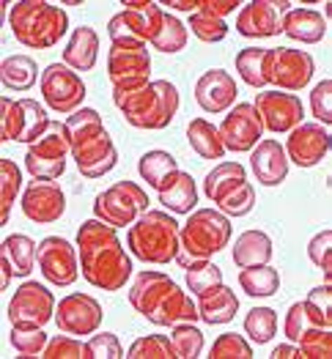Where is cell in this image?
<instances>
[{"instance_id": "obj_1", "label": "cell", "mask_w": 332, "mask_h": 359, "mask_svg": "<svg viewBox=\"0 0 332 359\" xmlns=\"http://www.w3.org/2000/svg\"><path fill=\"white\" fill-rule=\"evenodd\" d=\"M119 228L86 219L77 228V247H80V274L99 291H121L132 277V258L124 252Z\"/></svg>"}, {"instance_id": "obj_2", "label": "cell", "mask_w": 332, "mask_h": 359, "mask_svg": "<svg viewBox=\"0 0 332 359\" xmlns=\"http://www.w3.org/2000/svg\"><path fill=\"white\" fill-rule=\"evenodd\" d=\"M8 28L28 50H53L69 30V17L47 0H20L8 11Z\"/></svg>"}, {"instance_id": "obj_3", "label": "cell", "mask_w": 332, "mask_h": 359, "mask_svg": "<svg viewBox=\"0 0 332 359\" xmlns=\"http://www.w3.org/2000/svg\"><path fill=\"white\" fill-rule=\"evenodd\" d=\"M181 225L176 222L173 214L159 209H149L146 214H140L129 233H126V247L135 258H140L143 264H171L176 261L181 250L179 241Z\"/></svg>"}, {"instance_id": "obj_4", "label": "cell", "mask_w": 332, "mask_h": 359, "mask_svg": "<svg viewBox=\"0 0 332 359\" xmlns=\"http://www.w3.org/2000/svg\"><path fill=\"white\" fill-rule=\"evenodd\" d=\"M181 250L190 258H211L214 252L225 250L231 241V219L223 211L198 209L179 231Z\"/></svg>"}, {"instance_id": "obj_5", "label": "cell", "mask_w": 332, "mask_h": 359, "mask_svg": "<svg viewBox=\"0 0 332 359\" xmlns=\"http://www.w3.org/2000/svg\"><path fill=\"white\" fill-rule=\"evenodd\" d=\"M72 154V135L66 129V123L50 121L47 132L28 146L25 154V170L33 179L41 181H58L66 170V156Z\"/></svg>"}, {"instance_id": "obj_6", "label": "cell", "mask_w": 332, "mask_h": 359, "mask_svg": "<svg viewBox=\"0 0 332 359\" xmlns=\"http://www.w3.org/2000/svg\"><path fill=\"white\" fill-rule=\"evenodd\" d=\"M107 77L113 93L151 83V53L143 41H113L107 50Z\"/></svg>"}, {"instance_id": "obj_7", "label": "cell", "mask_w": 332, "mask_h": 359, "mask_svg": "<svg viewBox=\"0 0 332 359\" xmlns=\"http://www.w3.org/2000/svg\"><path fill=\"white\" fill-rule=\"evenodd\" d=\"M149 195L140 184L135 181H116L110 189L99 192L93 201V217L113 225V228H124L132 225L140 214L149 211Z\"/></svg>"}, {"instance_id": "obj_8", "label": "cell", "mask_w": 332, "mask_h": 359, "mask_svg": "<svg viewBox=\"0 0 332 359\" xmlns=\"http://www.w3.org/2000/svg\"><path fill=\"white\" fill-rule=\"evenodd\" d=\"M121 6H124V11L110 17V22H107L110 44L113 41H143V44H151L154 36L162 28V17H165L159 3L124 0Z\"/></svg>"}, {"instance_id": "obj_9", "label": "cell", "mask_w": 332, "mask_h": 359, "mask_svg": "<svg viewBox=\"0 0 332 359\" xmlns=\"http://www.w3.org/2000/svg\"><path fill=\"white\" fill-rule=\"evenodd\" d=\"M50 126L47 110L36 99H0V140L33 146Z\"/></svg>"}, {"instance_id": "obj_10", "label": "cell", "mask_w": 332, "mask_h": 359, "mask_svg": "<svg viewBox=\"0 0 332 359\" xmlns=\"http://www.w3.org/2000/svg\"><path fill=\"white\" fill-rule=\"evenodd\" d=\"M39 86H41V96H44L47 107L58 116H72L86 102V83L66 63H50L41 72Z\"/></svg>"}, {"instance_id": "obj_11", "label": "cell", "mask_w": 332, "mask_h": 359, "mask_svg": "<svg viewBox=\"0 0 332 359\" xmlns=\"http://www.w3.org/2000/svg\"><path fill=\"white\" fill-rule=\"evenodd\" d=\"M313 72H316V63L310 58V53H305V50H291V47L267 50L264 74H267V83L277 86V90L297 93L310 83Z\"/></svg>"}, {"instance_id": "obj_12", "label": "cell", "mask_w": 332, "mask_h": 359, "mask_svg": "<svg viewBox=\"0 0 332 359\" xmlns=\"http://www.w3.org/2000/svg\"><path fill=\"white\" fill-rule=\"evenodd\" d=\"M36 264L44 274L47 283L66 288L77 280L80 274V261H77V247L63 236H47L39 241V252H36Z\"/></svg>"}, {"instance_id": "obj_13", "label": "cell", "mask_w": 332, "mask_h": 359, "mask_svg": "<svg viewBox=\"0 0 332 359\" xmlns=\"http://www.w3.org/2000/svg\"><path fill=\"white\" fill-rule=\"evenodd\" d=\"M8 321L11 324H36L44 327L55 318V297L41 283H22L8 302Z\"/></svg>"}, {"instance_id": "obj_14", "label": "cell", "mask_w": 332, "mask_h": 359, "mask_svg": "<svg viewBox=\"0 0 332 359\" xmlns=\"http://www.w3.org/2000/svg\"><path fill=\"white\" fill-rule=\"evenodd\" d=\"M253 107L258 110L264 129H270L274 135H288L305 118V107H302L300 96L297 93H286V90H261V93H255V104Z\"/></svg>"}, {"instance_id": "obj_15", "label": "cell", "mask_w": 332, "mask_h": 359, "mask_svg": "<svg viewBox=\"0 0 332 359\" xmlns=\"http://www.w3.org/2000/svg\"><path fill=\"white\" fill-rule=\"evenodd\" d=\"M286 11H291L286 0H250L237 14V33L244 39H272L283 33Z\"/></svg>"}, {"instance_id": "obj_16", "label": "cell", "mask_w": 332, "mask_h": 359, "mask_svg": "<svg viewBox=\"0 0 332 359\" xmlns=\"http://www.w3.org/2000/svg\"><path fill=\"white\" fill-rule=\"evenodd\" d=\"M220 137H223L225 151H234V154L253 151L264 137V123H261L258 110L247 102L231 107V113L220 123Z\"/></svg>"}, {"instance_id": "obj_17", "label": "cell", "mask_w": 332, "mask_h": 359, "mask_svg": "<svg viewBox=\"0 0 332 359\" xmlns=\"http://www.w3.org/2000/svg\"><path fill=\"white\" fill-rule=\"evenodd\" d=\"M102 318H105L102 304L88 294H69L55 307L58 330L66 334H93L102 327Z\"/></svg>"}, {"instance_id": "obj_18", "label": "cell", "mask_w": 332, "mask_h": 359, "mask_svg": "<svg viewBox=\"0 0 332 359\" xmlns=\"http://www.w3.org/2000/svg\"><path fill=\"white\" fill-rule=\"evenodd\" d=\"M66 211V195L58 181L33 179L22 195V214L36 225H53Z\"/></svg>"}, {"instance_id": "obj_19", "label": "cell", "mask_w": 332, "mask_h": 359, "mask_svg": "<svg viewBox=\"0 0 332 359\" xmlns=\"http://www.w3.org/2000/svg\"><path fill=\"white\" fill-rule=\"evenodd\" d=\"M332 146V135L321 126V123H300L288 132V140H286V156L300 165V168H313L319 165Z\"/></svg>"}, {"instance_id": "obj_20", "label": "cell", "mask_w": 332, "mask_h": 359, "mask_svg": "<svg viewBox=\"0 0 332 359\" xmlns=\"http://www.w3.org/2000/svg\"><path fill=\"white\" fill-rule=\"evenodd\" d=\"M237 96H239V88L225 69H211L206 74H201V80L195 83V102L201 104L204 113H211V116L231 110Z\"/></svg>"}, {"instance_id": "obj_21", "label": "cell", "mask_w": 332, "mask_h": 359, "mask_svg": "<svg viewBox=\"0 0 332 359\" xmlns=\"http://www.w3.org/2000/svg\"><path fill=\"white\" fill-rule=\"evenodd\" d=\"M72 159L77 162V170H80L86 179H102V176H107V173L116 168L119 151H116L113 137L105 132V135L93 137L88 143L72 149Z\"/></svg>"}, {"instance_id": "obj_22", "label": "cell", "mask_w": 332, "mask_h": 359, "mask_svg": "<svg viewBox=\"0 0 332 359\" xmlns=\"http://www.w3.org/2000/svg\"><path fill=\"white\" fill-rule=\"evenodd\" d=\"M173 288H176V283H173L168 274L146 269L135 277V283H132V288H129V304H132L143 318H149Z\"/></svg>"}, {"instance_id": "obj_23", "label": "cell", "mask_w": 332, "mask_h": 359, "mask_svg": "<svg viewBox=\"0 0 332 359\" xmlns=\"http://www.w3.org/2000/svg\"><path fill=\"white\" fill-rule=\"evenodd\" d=\"M250 168L255 173V181L264 187H280L288 176V156L277 140H261L250 154Z\"/></svg>"}, {"instance_id": "obj_24", "label": "cell", "mask_w": 332, "mask_h": 359, "mask_svg": "<svg viewBox=\"0 0 332 359\" xmlns=\"http://www.w3.org/2000/svg\"><path fill=\"white\" fill-rule=\"evenodd\" d=\"M179 113V90L168 80H154V102L146 110V116L135 123V129H149L159 132L165 126H171V121Z\"/></svg>"}, {"instance_id": "obj_25", "label": "cell", "mask_w": 332, "mask_h": 359, "mask_svg": "<svg viewBox=\"0 0 332 359\" xmlns=\"http://www.w3.org/2000/svg\"><path fill=\"white\" fill-rule=\"evenodd\" d=\"M176 264L181 269H187V288L198 299L209 297L223 285V269L217 264H211V258H190L187 252H179Z\"/></svg>"}, {"instance_id": "obj_26", "label": "cell", "mask_w": 332, "mask_h": 359, "mask_svg": "<svg viewBox=\"0 0 332 359\" xmlns=\"http://www.w3.org/2000/svg\"><path fill=\"white\" fill-rule=\"evenodd\" d=\"M283 33L300 44H319L327 36V20L313 8H291L283 14Z\"/></svg>"}, {"instance_id": "obj_27", "label": "cell", "mask_w": 332, "mask_h": 359, "mask_svg": "<svg viewBox=\"0 0 332 359\" xmlns=\"http://www.w3.org/2000/svg\"><path fill=\"white\" fill-rule=\"evenodd\" d=\"M159 203L173 214H190L198 203V187L187 170H176L159 189Z\"/></svg>"}, {"instance_id": "obj_28", "label": "cell", "mask_w": 332, "mask_h": 359, "mask_svg": "<svg viewBox=\"0 0 332 359\" xmlns=\"http://www.w3.org/2000/svg\"><path fill=\"white\" fill-rule=\"evenodd\" d=\"M99 58V36L93 28H74L63 50V63L74 72H91Z\"/></svg>"}, {"instance_id": "obj_29", "label": "cell", "mask_w": 332, "mask_h": 359, "mask_svg": "<svg viewBox=\"0 0 332 359\" xmlns=\"http://www.w3.org/2000/svg\"><path fill=\"white\" fill-rule=\"evenodd\" d=\"M237 310H239V297H237L234 288H228V285H220L214 294L198 299V316H201V321L209 324V327L231 324L234 316H237Z\"/></svg>"}, {"instance_id": "obj_30", "label": "cell", "mask_w": 332, "mask_h": 359, "mask_svg": "<svg viewBox=\"0 0 332 359\" xmlns=\"http://www.w3.org/2000/svg\"><path fill=\"white\" fill-rule=\"evenodd\" d=\"M272 239L264 231H244L239 239L234 241V264L239 269L247 266H264L272 261Z\"/></svg>"}, {"instance_id": "obj_31", "label": "cell", "mask_w": 332, "mask_h": 359, "mask_svg": "<svg viewBox=\"0 0 332 359\" xmlns=\"http://www.w3.org/2000/svg\"><path fill=\"white\" fill-rule=\"evenodd\" d=\"M247 181V173L239 162H220L217 168H211L204 179V192L211 203H220L223 198H228L237 187Z\"/></svg>"}, {"instance_id": "obj_32", "label": "cell", "mask_w": 332, "mask_h": 359, "mask_svg": "<svg viewBox=\"0 0 332 359\" xmlns=\"http://www.w3.org/2000/svg\"><path fill=\"white\" fill-rule=\"evenodd\" d=\"M187 140L192 151L201 156V159H223L225 146H223V137H220V129L209 123L206 118H192L187 126Z\"/></svg>"}, {"instance_id": "obj_33", "label": "cell", "mask_w": 332, "mask_h": 359, "mask_svg": "<svg viewBox=\"0 0 332 359\" xmlns=\"http://www.w3.org/2000/svg\"><path fill=\"white\" fill-rule=\"evenodd\" d=\"M176 170H179V162H176V156L168 154V151H146V154L140 156V162H138V173H140L143 181H146L149 187H154L157 192L165 187V181L171 179Z\"/></svg>"}, {"instance_id": "obj_34", "label": "cell", "mask_w": 332, "mask_h": 359, "mask_svg": "<svg viewBox=\"0 0 332 359\" xmlns=\"http://www.w3.org/2000/svg\"><path fill=\"white\" fill-rule=\"evenodd\" d=\"M239 288L253 299H267L280 291V274L270 264L264 266H247L239 271Z\"/></svg>"}, {"instance_id": "obj_35", "label": "cell", "mask_w": 332, "mask_h": 359, "mask_svg": "<svg viewBox=\"0 0 332 359\" xmlns=\"http://www.w3.org/2000/svg\"><path fill=\"white\" fill-rule=\"evenodd\" d=\"M36 77H41V74L30 55H11L0 66V80L8 90H30L36 86Z\"/></svg>"}, {"instance_id": "obj_36", "label": "cell", "mask_w": 332, "mask_h": 359, "mask_svg": "<svg viewBox=\"0 0 332 359\" xmlns=\"http://www.w3.org/2000/svg\"><path fill=\"white\" fill-rule=\"evenodd\" d=\"M63 123H66V129H69V135H72V149H77V146H83V143H88V140H93V137H99V135L107 132L105 123H102V116H99L93 107H80V110H74Z\"/></svg>"}, {"instance_id": "obj_37", "label": "cell", "mask_w": 332, "mask_h": 359, "mask_svg": "<svg viewBox=\"0 0 332 359\" xmlns=\"http://www.w3.org/2000/svg\"><path fill=\"white\" fill-rule=\"evenodd\" d=\"M0 252L8 255V261H11L17 277H28L30 271H33V266H36V252H39V247H36V241L30 239V236H25V233H14V236H8V239L3 241Z\"/></svg>"}, {"instance_id": "obj_38", "label": "cell", "mask_w": 332, "mask_h": 359, "mask_svg": "<svg viewBox=\"0 0 332 359\" xmlns=\"http://www.w3.org/2000/svg\"><path fill=\"white\" fill-rule=\"evenodd\" d=\"M264 63H267V47H244L237 53V72L250 88H267V74H264Z\"/></svg>"}, {"instance_id": "obj_39", "label": "cell", "mask_w": 332, "mask_h": 359, "mask_svg": "<svg viewBox=\"0 0 332 359\" xmlns=\"http://www.w3.org/2000/svg\"><path fill=\"white\" fill-rule=\"evenodd\" d=\"M8 340H11L14 351L22 357H41L50 343L44 327H36V324H11Z\"/></svg>"}, {"instance_id": "obj_40", "label": "cell", "mask_w": 332, "mask_h": 359, "mask_svg": "<svg viewBox=\"0 0 332 359\" xmlns=\"http://www.w3.org/2000/svg\"><path fill=\"white\" fill-rule=\"evenodd\" d=\"M22 189V173L14 159H0V225H8L14 198Z\"/></svg>"}, {"instance_id": "obj_41", "label": "cell", "mask_w": 332, "mask_h": 359, "mask_svg": "<svg viewBox=\"0 0 332 359\" xmlns=\"http://www.w3.org/2000/svg\"><path fill=\"white\" fill-rule=\"evenodd\" d=\"M244 334L255 346H267L277 334V313L272 307H253L244 318Z\"/></svg>"}, {"instance_id": "obj_42", "label": "cell", "mask_w": 332, "mask_h": 359, "mask_svg": "<svg viewBox=\"0 0 332 359\" xmlns=\"http://www.w3.org/2000/svg\"><path fill=\"white\" fill-rule=\"evenodd\" d=\"M184 44H187V25L181 22L179 17L165 14V17H162V28L154 36L151 47L159 50V53H165V55H173V53H181V50H184Z\"/></svg>"}, {"instance_id": "obj_43", "label": "cell", "mask_w": 332, "mask_h": 359, "mask_svg": "<svg viewBox=\"0 0 332 359\" xmlns=\"http://www.w3.org/2000/svg\"><path fill=\"white\" fill-rule=\"evenodd\" d=\"M171 343H173L176 359H195L201 357V351H204V332L198 330L195 324H190V321L173 324Z\"/></svg>"}, {"instance_id": "obj_44", "label": "cell", "mask_w": 332, "mask_h": 359, "mask_svg": "<svg viewBox=\"0 0 332 359\" xmlns=\"http://www.w3.org/2000/svg\"><path fill=\"white\" fill-rule=\"evenodd\" d=\"M302 359H330L332 357V332L330 327H307L297 337Z\"/></svg>"}, {"instance_id": "obj_45", "label": "cell", "mask_w": 332, "mask_h": 359, "mask_svg": "<svg viewBox=\"0 0 332 359\" xmlns=\"http://www.w3.org/2000/svg\"><path fill=\"white\" fill-rule=\"evenodd\" d=\"M126 359H176V351L168 334H146L129 346Z\"/></svg>"}, {"instance_id": "obj_46", "label": "cell", "mask_w": 332, "mask_h": 359, "mask_svg": "<svg viewBox=\"0 0 332 359\" xmlns=\"http://www.w3.org/2000/svg\"><path fill=\"white\" fill-rule=\"evenodd\" d=\"M41 359H93V357H91L88 343H83V340H77V337H72V334L63 332V334L50 337V343H47Z\"/></svg>"}, {"instance_id": "obj_47", "label": "cell", "mask_w": 332, "mask_h": 359, "mask_svg": "<svg viewBox=\"0 0 332 359\" xmlns=\"http://www.w3.org/2000/svg\"><path fill=\"white\" fill-rule=\"evenodd\" d=\"M211 359H253V346L237 334V332H225L211 343Z\"/></svg>"}, {"instance_id": "obj_48", "label": "cell", "mask_w": 332, "mask_h": 359, "mask_svg": "<svg viewBox=\"0 0 332 359\" xmlns=\"http://www.w3.org/2000/svg\"><path fill=\"white\" fill-rule=\"evenodd\" d=\"M217 206H220V211H223L225 217H244V214H250L253 206H255V189H253V184L244 181V184L237 187L228 198H223Z\"/></svg>"}, {"instance_id": "obj_49", "label": "cell", "mask_w": 332, "mask_h": 359, "mask_svg": "<svg viewBox=\"0 0 332 359\" xmlns=\"http://www.w3.org/2000/svg\"><path fill=\"white\" fill-rule=\"evenodd\" d=\"M307 255H310V261L319 266V269L324 271V283L330 285L332 280V231H321V233H316L310 244H307Z\"/></svg>"}, {"instance_id": "obj_50", "label": "cell", "mask_w": 332, "mask_h": 359, "mask_svg": "<svg viewBox=\"0 0 332 359\" xmlns=\"http://www.w3.org/2000/svg\"><path fill=\"white\" fill-rule=\"evenodd\" d=\"M187 28L206 44H217V41H223L228 36L225 20H214V17H204V14H190V25Z\"/></svg>"}, {"instance_id": "obj_51", "label": "cell", "mask_w": 332, "mask_h": 359, "mask_svg": "<svg viewBox=\"0 0 332 359\" xmlns=\"http://www.w3.org/2000/svg\"><path fill=\"white\" fill-rule=\"evenodd\" d=\"M310 113H313V118L319 121V123H324V126H330L332 123V83L330 80H321L313 93H310Z\"/></svg>"}, {"instance_id": "obj_52", "label": "cell", "mask_w": 332, "mask_h": 359, "mask_svg": "<svg viewBox=\"0 0 332 359\" xmlns=\"http://www.w3.org/2000/svg\"><path fill=\"white\" fill-rule=\"evenodd\" d=\"M91 357L93 359H121L124 357V348H121L119 337L113 332H102V334H93L88 340Z\"/></svg>"}, {"instance_id": "obj_53", "label": "cell", "mask_w": 332, "mask_h": 359, "mask_svg": "<svg viewBox=\"0 0 332 359\" xmlns=\"http://www.w3.org/2000/svg\"><path fill=\"white\" fill-rule=\"evenodd\" d=\"M307 327H313V321L307 318L305 304H302V302H294V304L288 307V313H286V321H283V334L288 337V343H297V337H300Z\"/></svg>"}, {"instance_id": "obj_54", "label": "cell", "mask_w": 332, "mask_h": 359, "mask_svg": "<svg viewBox=\"0 0 332 359\" xmlns=\"http://www.w3.org/2000/svg\"><path fill=\"white\" fill-rule=\"evenodd\" d=\"M237 6H241V3H237V0H195V14L223 20V17L234 14Z\"/></svg>"}, {"instance_id": "obj_55", "label": "cell", "mask_w": 332, "mask_h": 359, "mask_svg": "<svg viewBox=\"0 0 332 359\" xmlns=\"http://www.w3.org/2000/svg\"><path fill=\"white\" fill-rule=\"evenodd\" d=\"M305 302H310L313 307H319L324 316H330L332 318V288L327 285V283H324V285H319V288H313Z\"/></svg>"}, {"instance_id": "obj_56", "label": "cell", "mask_w": 332, "mask_h": 359, "mask_svg": "<svg viewBox=\"0 0 332 359\" xmlns=\"http://www.w3.org/2000/svg\"><path fill=\"white\" fill-rule=\"evenodd\" d=\"M274 359H302V351L297 343H280L274 351H272Z\"/></svg>"}, {"instance_id": "obj_57", "label": "cell", "mask_w": 332, "mask_h": 359, "mask_svg": "<svg viewBox=\"0 0 332 359\" xmlns=\"http://www.w3.org/2000/svg\"><path fill=\"white\" fill-rule=\"evenodd\" d=\"M0 269H3L0 288L6 291V288H8V283H11V277H14V266H11V261H8V255H6V252H0Z\"/></svg>"}, {"instance_id": "obj_58", "label": "cell", "mask_w": 332, "mask_h": 359, "mask_svg": "<svg viewBox=\"0 0 332 359\" xmlns=\"http://www.w3.org/2000/svg\"><path fill=\"white\" fill-rule=\"evenodd\" d=\"M162 6H171V8H176V11H190V14H195V0H165Z\"/></svg>"}]
</instances>
